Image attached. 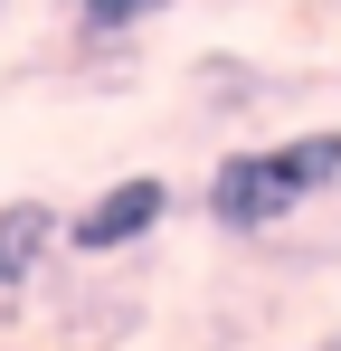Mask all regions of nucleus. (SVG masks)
<instances>
[{"label": "nucleus", "instance_id": "f03ea898", "mask_svg": "<svg viewBox=\"0 0 341 351\" xmlns=\"http://www.w3.org/2000/svg\"><path fill=\"white\" fill-rule=\"evenodd\" d=\"M170 219V180L162 171H123L105 180L76 219H66V256H86V266H114V256H133V247H152Z\"/></svg>", "mask_w": 341, "mask_h": 351}, {"label": "nucleus", "instance_id": "20e7f679", "mask_svg": "<svg viewBox=\"0 0 341 351\" xmlns=\"http://www.w3.org/2000/svg\"><path fill=\"white\" fill-rule=\"evenodd\" d=\"M66 10H76V38H86V48H133V38H142L152 19H170L180 0H66Z\"/></svg>", "mask_w": 341, "mask_h": 351}, {"label": "nucleus", "instance_id": "39448f33", "mask_svg": "<svg viewBox=\"0 0 341 351\" xmlns=\"http://www.w3.org/2000/svg\"><path fill=\"white\" fill-rule=\"evenodd\" d=\"M313 351H341V332H323V342H313Z\"/></svg>", "mask_w": 341, "mask_h": 351}, {"label": "nucleus", "instance_id": "7ed1b4c3", "mask_svg": "<svg viewBox=\"0 0 341 351\" xmlns=\"http://www.w3.org/2000/svg\"><path fill=\"white\" fill-rule=\"evenodd\" d=\"M57 247H66V219H57L48 199H0V304L38 285L57 266Z\"/></svg>", "mask_w": 341, "mask_h": 351}, {"label": "nucleus", "instance_id": "f257e3e1", "mask_svg": "<svg viewBox=\"0 0 341 351\" xmlns=\"http://www.w3.org/2000/svg\"><path fill=\"white\" fill-rule=\"evenodd\" d=\"M332 190H341V133L313 123V133H284V143L218 152L209 162V190H199V219L218 237H275L313 199H332Z\"/></svg>", "mask_w": 341, "mask_h": 351}]
</instances>
